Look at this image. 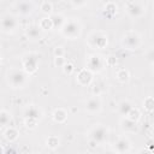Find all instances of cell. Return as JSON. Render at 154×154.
<instances>
[{
  "mask_svg": "<svg viewBox=\"0 0 154 154\" xmlns=\"http://www.w3.org/2000/svg\"><path fill=\"white\" fill-rule=\"evenodd\" d=\"M49 17H51V20L53 24V29H55V30H60L66 20V17L63 13H52Z\"/></svg>",
  "mask_w": 154,
  "mask_h": 154,
  "instance_id": "ffe728a7",
  "label": "cell"
},
{
  "mask_svg": "<svg viewBox=\"0 0 154 154\" xmlns=\"http://www.w3.org/2000/svg\"><path fill=\"white\" fill-rule=\"evenodd\" d=\"M12 122V114L10 111L1 108L0 109V128H5L7 125H10V123Z\"/></svg>",
  "mask_w": 154,
  "mask_h": 154,
  "instance_id": "7402d4cb",
  "label": "cell"
},
{
  "mask_svg": "<svg viewBox=\"0 0 154 154\" xmlns=\"http://www.w3.org/2000/svg\"><path fill=\"white\" fill-rule=\"evenodd\" d=\"M142 105H143V109H144L146 112L153 113V111H154V99H153V96H147V97L143 100Z\"/></svg>",
  "mask_w": 154,
  "mask_h": 154,
  "instance_id": "83f0119b",
  "label": "cell"
},
{
  "mask_svg": "<svg viewBox=\"0 0 154 154\" xmlns=\"http://www.w3.org/2000/svg\"><path fill=\"white\" fill-rule=\"evenodd\" d=\"M67 117H69V113H67V111H66L65 108H63V107L55 108V109L53 111V113H52V119H53L55 123H58V124H64V123L67 120Z\"/></svg>",
  "mask_w": 154,
  "mask_h": 154,
  "instance_id": "e0dca14e",
  "label": "cell"
},
{
  "mask_svg": "<svg viewBox=\"0 0 154 154\" xmlns=\"http://www.w3.org/2000/svg\"><path fill=\"white\" fill-rule=\"evenodd\" d=\"M124 10H125V13L132 18V19H137V18H141L146 14V6L142 5L141 2L138 1H129L124 5Z\"/></svg>",
  "mask_w": 154,
  "mask_h": 154,
  "instance_id": "9c48e42d",
  "label": "cell"
},
{
  "mask_svg": "<svg viewBox=\"0 0 154 154\" xmlns=\"http://www.w3.org/2000/svg\"><path fill=\"white\" fill-rule=\"evenodd\" d=\"M46 146H47V148H49L52 150H55L60 146V138L55 135H51L46 138Z\"/></svg>",
  "mask_w": 154,
  "mask_h": 154,
  "instance_id": "d4e9b609",
  "label": "cell"
},
{
  "mask_svg": "<svg viewBox=\"0 0 154 154\" xmlns=\"http://www.w3.org/2000/svg\"><path fill=\"white\" fill-rule=\"evenodd\" d=\"M19 26H20L19 19L14 14L6 13L0 18V30L4 34L12 35L19 29Z\"/></svg>",
  "mask_w": 154,
  "mask_h": 154,
  "instance_id": "ba28073f",
  "label": "cell"
},
{
  "mask_svg": "<svg viewBox=\"0 0 154 154\" xmlns=\"http://www.w3.org/2000/svg\"><path fill=\"white\" fill-rule=\"evenodd\" d=\"M6 82L12 89H23L29 82V75L23 69L11 67L6 72Z\"/></svg>",
  "mask_w": 154,
  "mask_h": 154,
  "instance_id": "7a4b0ae2",
  "label": "cell"
},
{
  "mask_svg": "<svg viewBox=\"0 0 154 154\" xmlns=\"http://www.w3.org/2000/svg\"><path fill=\"white\" fill-rule=\"evenodd\" d=\"M130 72L129 70L126 69H119L117 72H116V78L119 83H128L130 81Z\"/></svg>",
  "mask_w": 154,
  "mask_h": 154,
  "instance_id": "cb8c5ba5",
  "label": "cell"
},
{
  "mask_svg": "<svg viewBox=\"0 0 154 154\" xmlns=\"http://www.w3.org/2000/svg\"><path fill=\"white\" fill-rule=\"evenodd\" d=\"M65 63H66L65 57H54V65H55V67H63Z\"/></svg>",
  "mask_w": 154,
  "mask_h": 154,
  "instance_id": "e575fe53",
  "label": "cell"
},
{
  "mask_svg": "<svg viewBox=\"0 0 154 154\" xmlns=\"http://www.w3.org/2000/svg\"><path fill=\"white\" fill-rule=\"evenodd\" d=\"M134 107V105H132V102L131 101H129V100H123V101H120L119 103H118V106H117V112L122 116V117H125V116H128V113L130 112V109Z\"/></svg>",
  "mask_w": 154,
  "mask_h": 154,
  "instance_id": "44dd1931",
  "label": "cell"
},
{
  "mask_svg": "<svg viewBox=\"0 0 154 154\" xmlns=\"http://www.w3.org/2000/svg\"><path fill=\"white\" fill-rule=\"evenodd\" d=\"M22 69L30 76L38 70L40 54L36 52H26L22 55Z\"/></svg>",
  "mask_w": 154,
  "mask_h": 154,
  "instance_id": "8992f818",
  "label": "cell"
},
{
  "mask_svg": "<svg viewBox=\"0 0 154 154\" xmlns=\"http://www.w3.org/2000/svg\"><path fill=\"white\" fill-rule=\"evenodd\" d=\"M25 36L29 41H38L43 36V31L37 24H31L25 29Z\"/></svg>",
  "mask_w": 154,
  "mask_h": 154,
  "instance_id": "2e32d148",
  "label": "cell"
},
{
  "mask_svg": "<svg viewBox=\"0 0 154 154\" xmlns=\"http://www.w3.org/2000/svg\"><path fill=\"white\" fill-rule=\"evenodd\" d=\"M105 63H106V66H108V67L116 66L117 65V57L112 55V54L108 57H105Z\"/></svg>",
  "mask_w": 154,
  "mask_h": 154,
  "instance_id": "1f68e13d",
  "label": "cell"
},
{
  "mask_svg": "<svg viewBox=\"0 0 154 154\" xmlns=\"http://www.w3.org/2000/svg\"><path fill=\"white\" fill-rule=\"evenodd\" d=\"M142 36L135 30H129L122 35L120 46L126 51H137L142 46Z\"/></svg>",
  "mask_w": 154,
  "mask_h": 154,
  "instance_id": "5b68a950",
  "label": "cell"
},
{
  "mask_svg": "<svg viewBox=\"0 0 154 154\" xmlns=\"http://www.w3.org/2000/svg\"><path fill=\"white\" fill-rule=\"evenodd\" d=\"M40 29L45 32V31H49V30H53V24H52V20H51V17L49 16H45L40 19L38 24Z\"/></svg>",
  "mask_w": 154,
  "mask_h": 154,
  "instance_id": "603a6c76",
  "label": "cell"
},
{
  "mask_svg": "<svg viewBox=\"0 0 154 154\" xmlns=\"http://www.w3.org/2000/svg\"><path fill=\"white\" fill-rule=\"evenodd\" d=\"M14 7H16L17 13L23 17L31 16L35 11V4L31 0H18L14 4Z\"/></svg>",
  "mask_w": 154,
  "mask_h": 154,
  "instance_id": "8fae6325",
  "label": "cell"
},
{
  "mask_svg": "<svg viewBox=\"0 0 154 154\" xmlns=\"http://www.w3.org/2000/svg\"><path fill=\"white\" fill-rule=\"evenodd\" d=\"M87 136L89 138V141H93L94 143H96V146L107 143L108 138H109V129L103 125V124H94L87 132Z\"/></svg>",
  "mask_w": 154,
  "mask_h": 154,
  "instance_id": "3957f363",
  "label": "cell"
},
{
  "mask_svg": "<svg viewBox=\"0 0 154 154\" xmlns=\"http://www.w3.org/2000/svg\"><path fill=\"white\" fill-rule=\"evenodd\" d=\"M119 126L120 130L124 134H137L140 128H138V123L135 120L129 119L128 117H122L119 120Z\"/></svg>",
  "mask_w": 154,
  "mask_h": 154,
  "instance_id": "5bb4252c",
  "label": "cell"
},
{
  "mask_svg": "<svg viewBox=\"0 0 154 154\" xmlns=\"http://www.w3.org/2000/svg\"><path fill=\"white\" fill-rule=\"evenodd\" d=\"M84 111L89 114H97L102 111V100L97 95H91L84 102Z\"/></svg>",
  "mask_w": 154,
  "mask_h": 154,
  "instance_id": "30bf717a",
  "label": "cell"
},
{
  "mask_svg": "<svg viewBox=\"0 0 154 154\" xmlns=\"http://www.w3.org/2000/svg\"><path fill=\"white\" fill-rule=\"evenodd\" d=\"M24 125H25V128H28L30 130H34V129L37 128L38 120L37 119H32V118H24Z\"/></svg>",
  "mask_w": 154,
  "mask_h": 154,
  "instance_id": "f546056e",
  "label": "cell"
},
{
  "mask_svg": "<svg viewBox=\"0 0 154 154\" xmlns=\"http://www.w3.org/2000/svg\"><path fill=\"white\" fill-rule=\"evenodd\" d=\"M1 63H2V57H1V54H0V65H1Z\"/></svg>",
  "mask_w": 154,
  "mask_h": 154,
  "instance_id": "8d00e7d4",
  "label": "cell"
},
{
  "mask_svg": "<svg viewBox=\"0 0 154 154\" xmlns=\"http://www.w3.org/2000/svg\"><path fill=\"white\" fill-rule=\"evenodd\" d=\"M132 150V143L129 140L128 136H120L113 144V152L119 153V154H125L130 153Z\"/></svg>",
  "mask_w": 154,
  "mask_h": 154,
  "instance_id": "7c38bea8",
  "label": "cell"
},
{
  "mask_svg": "<svg viewBox=\"0 0 154 154\" xmlns=\"http://www.w3.org/2000/svg\"><path fill=\"white\" fill-rule=\"evenodd\" d=\"M61 69H63V72L65 75H67V76H71L75 72V65L72 63H70V61H66Z\"/></svg>",
  "mask_w": 154,
  "mask_h": 154,
  "instance_id": "4dcf8cb0",
  "label": "cell"
},
{
  "mask_svg": "<svg viewBox=\"0 0 154 154\" xmlns=\"http://www.w3.org/2000/svg\"><path fill=\"white\" fill-rule=\"evenodd\" d=\"M125 117H128L129 119H131V120H135V122H140L141 120V118H142V113H141V111L137 108V107H132L131 109H130V112L128 113V116H125Z\"/></svg>",
  "mask_w": 154,
  "mask_h": 154,
  "instance_id": "f1b7e54d",
  "label": "cell"
},
{
  "mask_svg": "<svg viewBox=\"0 0 154 154\" xmlns=\"http://www.w3.org/2000/svg\"><path fill=\"white\" fill-rule=\"evenodd\" d=\"M93 81H94V73L90 72L87 67L81 69L76 75V82L81 87H89Z\"/></svg>",
  "mask_w": 154,
  "mask_h": 154,
  "instance_id": "4fadbf2b",
  "label": "cell"
},
{
  "mask_svg": "<svg viewBox=\"0 0 154 154\" xmlns=\"http://www.w3.org/2000/svg\"><path fill=\"white\" fill-rule=\"evenodd\" d=\"M82 30H83V26H82L81 20L76 17H70V18H66L64 25L61 26L59 31L64 38L73 41L81 37Z\"/></svg>",
  "mask_w": 154,
  "mask_h": 154,
  "instance_id": "6da1fadb",
  "label": "cell"
},
{
  "mask_svg": "<svg viewBox=\"0 0 154 154\" xmlns=\"http://www.w3.org/2000/svg\"><path fill=\"white\" fill-rule=\"evenodd\" d=\"M90 91H91V95H97V96H100L103 91H105V88H103V85L102 84H100L99 82H96V81H93L91 83H90Z\"/></svg>",
  "mask_w": 154,
  "mask_h": 154,
  "instance_id": "4316f807",
  "label": "cell"
},
{
  "mask_svg": "<svg viewBox=\"0 0 154 154\" xmlns=\"http://www.w3.org/2000/svg\"><path fill=\"white\" fill-rule=\"evenodd\" d=\"M54 57H65V48L63 46H57L53 51Z\"/></svg>",
  "mask_w": 154,
  "mask_h": 154,
  "instance_id": "836d02e7",
  "label": "cell"
},
{
  "mask_svg": "<svg viewBox=\"0 0 154 154\" xmlns=\"http://www.w3.org/2000/svg\"><path fill=\"white\" fill-rule=\"evenodd\" d=\"M40 11L45 14V16H51L53 13V4L48 0H45L40 4Z\"/></svg>",
  "mask_w": 154,
  "mask_h": 154,
  "instance_id": "484cf974",
  "label": "cell"
},
{
  "mask_svg": "<svg viewBox=\"0 0 154 154\" xmlns=\"http://www.w3.org/2000/svg\"><path fill=\"white\" fill-rule=\"evenodd\" d=\"M69 1H70V4H71L73 7L79 8V7L85 6V5L88 4V1H89V0H69Z\"/></svg>",
  "mask_w": 154,
  "mask_h": 154,
  "instance_id": "d6a6232c",
  "label": "cell"
},
{
  "mask_svg": "<svg viewBox=\"0 0 154 154\" xmlns=\"http://www.w3.org/2000/svg\"><path fill=\"white\" fill-rule=\"evenodd\" d=\"M1 153H5V149H4V148L0 146V154H1Z\"/></svg>",
  "mask_w": 154,
  "mask_h": 154,
  "instance_id": "d590c367",
  "label": "cell"
},
{
  "mask_svg": "<svg viewBox=\"0 0 154 154\" xmlns=\"http://www.w3.org/2000/svg\"><path fill=\"white\" fill-rule=\"evenodd\" d=\"M85 43L91 49H105L108 45V35L103 30H93L88 34Z\"/></svg>",
  "mask_w": 154,
  "mask_h": 154,
  "instance_id": "277c9868",
  "label": "cell"
},
{
  "mask_svg": "<svg viewBox=\"0 0 154 154\" xmlns=\"http://www.w3.org/2000/svg\"><path fill=\"white\" fill-rule=\"evenodd\" d=\"M43 116H45L43 109L37 105H28L23 109V118H32L40 122L43 118Z\"/></svg>",
  "mask_w": 154,
  "mask_h": 154,
  "instance_id": "9a60e30c",
  "label": "cell"
},
{
  "mask_svg": "<svg viewBox=\"0 0 154 154\" xmlns=\"http://www.w3.org/2000/svg\"><path fill=\"white\" fill-rule=\"evenodd\" d=\"M117 12H118V6H117V4L113 2V1L106 2V4L103 5V7H102V13H103V16H106V17H108V18L114 17V16L117 14Z\"/></svg>",
  "mask_w": 154,
  "mask_h": 154,
  "instance_id": "d6986e66",
  "label": "cell"
},
{
  "mask_svg": "<svg viewBox=\"0 0 154 154\" xmlns=\"http://www.w3.org/2000/svg\"><path fill=\"white\" fill-rule=\"evenodd\" d=\"M85 67L90 72H93L94 75L95 73H101L106 69L105 57L102 54H100V53L89 54L87 57V60H85Z\"/></svg>",
  "mask_w": 154,
  "mask_h": 154,
  "instance_id": "52a82bcc",
  "label": "cell"
},
{
  "mask_svg": "<svg viewBox=\"0 0 154 154\" xmlns=\"http://www.w3.org/2000/svg\"><path fill=\"white\" fill-rule=\"evenodd\" d=\"M4 138L10 143L16 142L19 138V130L14 126H8L7 125L5 131H4Z\"/></svg>",
  "mask_w": 154,
  "mask_h": 154,
  "instance_id": "ac0fdd59",
  "label": "cell"
}]
</instances>
